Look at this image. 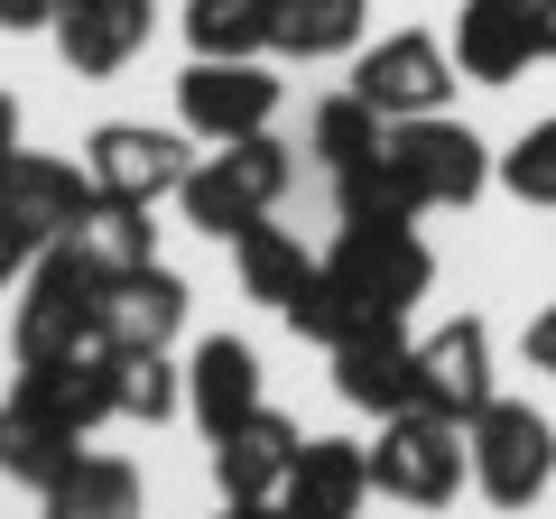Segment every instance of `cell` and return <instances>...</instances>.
Instances as JSON below:
<instances>
[{
  "label": "cell",
  "mask_w": 556,
  "mask_h": 519,
  "mask_svg": "<svg viewBox=\"0 0 556 519\" xmlns=\"http://www.w3.org/2000/svg\"><path fill=\"white\" fill-rule=\"evenodd\" d=\"M325 279L343 288L353 325H399L427 288H437V251H427V232H417V214H371V223H343L334 232Z\"/></svg>",
  "instance_id": "6da1fadb"
},
{
  "label": "cell",
  "mask_w": 556,
  "mask_h": 519,
  "mask_svg": "<svg viewBox=\"0 0 556 519\" xmlns=\"http://www.w3.org/2000/svg\"><path fill=\"white\" fill-rule=\"evenodd\" d=\"M288 186H298V149L278 140V130H251V140H223L214 159L186 167L177 204H186V223H195V232L232 241V232H251L260 214H278V195H288Z\"/></svg>",
  "instance_id": "7a4b0ae2"
},
{
  "label": "cell",
  "mask_w": 556,
  "mask_h": 519,
  "mask_svg": "<svg viewBox=\"0 0 556 519\" xmlns=\"http://www.w3.org/2000/svg\"><path fill=\"white\" fill-rule=\"evenodd\" d=\"M390 177L408 195V214H464L501 177V159H492V140H482L473 121L417 112V121H390Z\"/></svg>",
  "instance_id": "3957f363"
},
{
  "label": "cell",
  "mask_w": 556,
  "mask_h": 519,
  "mask_svg": "<svg viewBox=\"0 0 556 519\" xmlns=\"http://www.w3.org/2000/svg\"><path fill=\"white\" fill-rule=\"evenodd\" d=\"M464 482H473V445H464L455 418H437V408H399V418H380V436H371V492L380 501L445 510Z\"/></svg>",
  "instance_id": "277c9868"
},
{
  "label": "cell",
  "mask_w": 556,
  "mask_h": 519,
  "mask_svg": "<svg viewBox=\"0 0 556 519\" xmlns=\"http://www.w3.org/2000/svg\"><path fill=\"white\" fill-rule=\"evenodd\" d=\"M464 445H473V492L492 501V510H529V501H547V482H556V427H547V408L492 400L473 427H464Z\"/></svg>",
  "instance_id": "5b68a950"
},
{
  "label": "cell",
  "mask_w": 556,
  "mask_h": 519,
  "mask_svg": "<svg viewBox=\"0 0 556 519\" xmlns=\"http://www.w3.org/2000/svg\"><path fill=\"white\" fill-rule=\"evenodd\" d=\"M455 84H464L455 47H445V38H427V28H390V38L353 47V93L371 102L380 121L445 112V102H455Z\"/></svg>",
  "instance_id": "8992f818"
},
{
  "label": "cell",
  "mask_w": 556,
  "mask_h": 519,
  "mask_svg": "<svg viewBox=\"0 0 556 519\" xmlns=\"http://www.w3.org/2000/svg\"><path fill=\"white\" fill-rule=\"evenodd\" d=\"M177 121H186V140H204V149L251 140V130L278 121V75L260 56H195L177 75Z\"/></svg>",
  "instance_id": "52a82bcc"
},
{
  "label": "cell",
  "mask_w": 556,
  "mask_h": 519,
  "mask_svg": "<svg viewBox=\"0 0 556 519\" xmlns=\"http://www.w3.org/2000/svg\"><path fill=\"white\" fill-rule=\"evenodd\" d=\"M102 204V186H93V167H75V159H47V149H20V159L0 167V223L28 241V251H47V241H65L84 214Z\"/></svg>",
  "instance_id": "ba28073f"
},
{
  "label": "cell",
  "mask_w": 556,
  "mask_h": 519,
  "mask_svg": "<svg viewBox=\"0 0 556 519\" xmlns=\"http://www.w3.org/2000/svg\"><path fill=\"white\" fill-rule=\"evenodd\" d=\"M501 400V371H492V325L482 316H445L437 334L417 343V408L473 427L482 408Z\"/></svg>",
  "instance_id": "9c48e42d"
},
{
  "label": "cell",
  "mask_w": 556,
  "mask_h": 519,
  "mask_svg": "<svg viewBox=\"0 0 556 519\" xmlns=\"http://www.w3.org/2000/svg\"><path fill=\"white\" fill-rule=\"evenodd\" d=\"M84 167H93V186L112 204H159L186 186V130H149V121H102L93 149H84Z\"/></svg>",
  "instance_id": "30bf717a"
},
{
  "label": "cell",
  "mask_w": 556,
  "mask_h": 519,
  "mask_svg": "<svg viewBox=\"0 0 556 519\" xmlns=\"http://www.w3.org/2000/svg\"><path fill=\"white\" fill-rule=\"evenodd\" d=\"M20 390L93 436L102 418H121V353H112V334H84V343H65V353L20 362Z\"/></svg>",
  "instance_id": "8fae6325"
},
{
  "label": "cell",
  "mask_w": 556,
  "mask_h": 519,
  "mask_svg": "<svg viewBox=\"0 0 556 519\" xmlns=\"http://www.w3.org/2000/svg\"><path fill=\"white\" fill-rule=\"evenodd\" d=\"M547 56L538 38V0H464L455 10V65L464 84H519Z\"/></svg>",
  "instance_id": "7c38bea8"
},
{
  "label": "cell",
  "mask_w": 556,
  "mask_h": 519,
  "mask_svg": "<svg viewBox=\"0 0 556 519\" xmlns=\"http://www.w3.org/2000/svg\"><path fill=\"white\" fill-rule=\"evenodd\" d=\"M149 28H159V0H56L47 38L75 75H121L149 47Z\"/></svg>",
  "instance_id": "4fadbf2b"
},
{
  "label": "cell",
  "mask_w": 556,
  "mask_h": 519,
  "mask_svg": "<svg viewBox=\"0 0 556 519\" xmlns=\"http://www.w3.org/2000/svg\"><path fill=\"white\" fill-rule=\"evenodd\" d=\"M334 400L371 408V418L417 408V343L399 334V325H353V334L334 343Z\"/></svg>",
  "instance_id": "5bb4252c"
},
{
  "label": "cell",
  "mask_w": 556,
  "mask_h": 519,
  "mask_svg": "<svg viewBox=\"0 0 556 519\" xmlns=\"http://www.w3.org/2000/svg\"><path fill=\"white\" fill-rule=\"evenodd\" d=\"M362 501H371V445H353V436H306L288 482H278L288 519H353Z\"/></svg>",
  "instance_id": "9a60e30c"
},
{
  "label": "cell",
  "mask_w": 556,
  "mask_h": 519,
  "mask_svg": "<svg viewBox=\"0 0 556 519\" xmlns=\"http://www.w3.org/2000/svg\"><path fill=\"white\" fill-rule=\"evenodd\" d=\"M298 418H278L269 400L251 408V418H232L214 436V492L232 501H278V482H288V464H298Z\"/></svg>",
  "instance_id": "2e32d148"
},
{
  "label": "cell",
  "mask_w": 556,
  "mask_h": 519,
  "mask_svg": "<svg viewBox=\"0 0 556 519\" xmlns=\"http://www.w3.org/2000/svg\"><path fill=\"white\" fill-rule=\"evenodd\" d=\"M102 334H112V353H167V343L186 334V279L167 260L112 279L102 288Z\"/></svg>",
  "instance_id": "e0dca14e"
},
{
  "label": "cell",
  "mask_w": 556,
  "mask_h": 519,
  "mask_svg": "<svg viewBox=\"0 0 556 519\" xmlns=\"http://www.w3.org/2000/svg\"><path fill=\"white\" fill-rule=\"evenodd\" d=\"M84 464V427L56 418L47 400H28V390H10L0 400V473L28 482V492H47V482H65Z\"/></svg>",
  "instance_id": "ac0fdd59"
},
{
  "label": "cell",
  "mask_w": 556,
  "mask_h": 519,
  "mask_svg": "<svg viewBox=\"0 0 556 519\" xmlns=\"http://www.w3.org/2000/svg\"><path fill=\"white\" fill-rule=\"evenodd\" d=\"M260 408V353L241 334H204L195 353H186V418L204 427V436H223L232 418H251Z\"/></svg>",
  "instance_id": "d6986e66"
},
{
  "label": "cell",
  "mask_w": 556,
  "mask_h": 519,
  "mask_svg": "<svg viewBox=\"0 0 556 519\" xmlns=\"http://www.w3.org/2000/svg\"><path fill=\"white\" fill-rule=\"evenodd\" d=\"M362 20H371V0H278L269 56H298V65L353 56V47H362Z\"/></svg>",
  "instance_id": "ffe728a7"
},
{
  "label": "cell",
  "mask_w": 556,
  "mask_h": 519,
  "mask_svg": "<svg viewBox=\"0 0 556 519\" xmlns=\"http://www.w3.org/2000/svg\"><path fill=\"white\" fill-rule=\"evenodd\" d=\"M47 519H149V492L121 455H84L65 482H47Z\"/></svg>",
  "instance_id": "44dd1931"
},
{
  "label": "cell",
  "mask_w": 556,
  "mask_h": 519,
  "mask_svg": "<svg viewBox=\"0 0 556 519\" xmlns=\"http://www.w3.org/2000/svg\"><path fill=\"white\" fill-rule=\"evenodd\" d=\"M232 269H241V298H260V306H288L306 279H316V260L298 251V232L269 223V214H260L251 232H232Z\"/></svg>",
  "instance_id": "7402d4cb"
},
{
  "label": "cell",
  "mask_w": 556,
  "mask_h": 519,
  "mask_svg": "<svg viewBox=\"0 0 556 519\" xmlns=\"http://www.w3.org/2000/svg\"><path fill=\"white\" fill-rule=\"evenodd\" d=\"M278 0H186V47L195 56H269Z\"/></svg>",
  "instance_id": "603a6c76"
},
{
  "label": "cell",
  "mask_w": 556,
  "mask_h": 519,
  "mask_svg": "<svg viewBox=\"0 0 556 519\" xmlns=\"http://www.w3.org/2000/svg\"><path fill=\"white\" fill-rule=\"evenodd\" d=\"M75 241L112 269V279H130V269H149V260H159V223H149V204H112V195L75 223Z\"/></svg>",
  "instance_id": "cb8c5ba5"
},
{
  "label": "cell",
  "mask_w": 556,
  "mask_h": 519,
  "mask_svg": "<svg viewBox=\"0 0 556 519\" xmlns=\"http://www.w3.org/2000/svg\"><path fill=\"white\" fill-rule=\"evenodd\" d=\"M380 140H390V121H380L362 93H334V102H316V121H306V149L325 159V177H334V167H362V159H380Z\"/></svg>",
  "instance_id": "d4e9b609"
},
{
  "label": "cell",
  "mask_w": 556,
  "mask_h": 519,
  "mask_svg": "<svg viewBox=\"0 0 556 519\" xmlns=\"http://www.w3.org/2000/svg\"><path fill=\"white\" fill-rule=\"evenodd\" d=\"M186 408V371L167 353H121V418L139 427H167Z\"/></svg>",
  "instance_id": "484cf974"
},
{
  "label": "cell",
  "mask_w": 556,
  "mask_h": 519,
  "mask_svg": "<svg viewBox=\"0 0 556 519\" xmlns=\"http://www.w3.org/2000/svg\"><path fill=\"white\" fill-rule=\"evenodd\" d=\"M501 186H510L519 204H538V214H556V112L529 121V130L501 149Z\"/></svg>",
  "instance_id": "4316f807"
},
{
  "label": "cell",
  "mask_w": 556,
  "mask_h": 519,
  "mask_svg": "<svg viewBox=\"0 0 556 519\" xmlns=\"http://www.w3.org/2000/svg\"><path fill=\"white\" fill-rule=\"evenodd\" d=\"M519 353H529V371H547V380H556V298H547V306L529 316V334H519Z\"/></svg>",
  "instance_id": "83f0119b"
},
{
  "label": "cell",
  "mask_w": 556,
  "mask_h": 519,
  "mask_svg": "<svg viewBox=\"0 0 556 519\" xmlns=\"http://www.w3.org/2000/svg\"><path fill=\"white\" fill-rule=\"evenodd\" d=\"M56 20V0H0V28H10V38H28V28H47Z\"/></svg>",
  "instance_id": "f1b7e54d"
},
{
  "label": "cell",
  "mask_w": 556,
  "mask_h": 519,
  "mask_svg": "<svg viewBox=\"0 0 556 519\" xmlns=\"http://www.w3.org/2000/svg\"><path fill=\"white\" fill-rule=\"evenodd\" d=\"M28 260H38V251H28V241H20V232H10V223H0V288H10V279H20V269H28Z\"/></svg>",
  "instance_id": "f546056e"
},
{
  "label": "cell",
  "mask_w": 556,
  "mask_h": 519,
  "mask_svg": "<svg viewBox=\"0 0 556 519\" xmlns=\"http://www.w3.org/2000/svg\"><path fill=\"white\" fill-rule=\"evenodd\" d=\"M20 159V93H0V167Z\"/></svg>",
  "instance_id": "4dcf8cb0"
},
{
  "label": "cell",
  "mask_w": 556,
  "mask_h": 519,
  "mask_svg": "<svg viewBox=\"0 0 556 519\" xmlns=\"http://www.w3.org/2000/svg\"><path fill=\"white\" fill-rule=\"evenodd\" d=\"M214 519H278V501H232V492H223V510Z\"/></svg>",
  "instance_id": "1f68e13d"
},
{
  "label": "cell",
  "mask_w": 556,
  "mask_h": 519,
  "mask_svg": "<svg viewBox=\"0 0 556 519\" xmlns=\"http://www.w3.org/2000/svg\"><path fill=\"white\" fill-rule=\"evenodd\" d=\"M538 38H547V56H556V0H538Z\"/></svg>",
  "instance_id": "d6a6232c"
},
{
  "label": "cell",
  "mask_w": 556,
  "mask_h": 519,
  "mask_svg": "<svg viewBox=\"0 0 556 519\" xmlns=\"http://www.w3.org/2000/svg\"><path fill=\"white\" fill-rule=\"evenodd\" d=\"M278 519H288V510H278Z\"/></svg>",
  "instance_id": "836d02e7"
}]
</instances>
